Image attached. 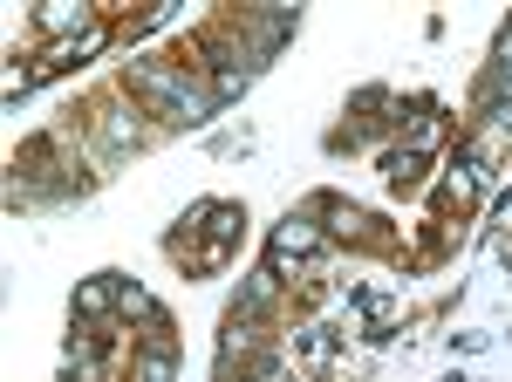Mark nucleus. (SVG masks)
Instances as JSON below:
<instances>
[{"mask_svg":"<svg viewBox=\"0 0 512 382\" xmlns=\"http://www.w3.org/2000/svg\"><path fill=\"white\" fill-rule=\"evenodd\" d=\"M117 321H123V328H130V321H137V328H164V307L151 301V287L123 280V294H117Z\"/></svg>","mask_w":512,"mask_h":382,"instance_id":"39448f33","label":"nucleus"},{"mask_svg":"<svg viewBox=\"0 0 512 382\" xmlns=\"http://www.w3.org/2000/svg\"><path fill=\"white\" fill-rule=\"evenodd\" d=\"M274 301H280V273H274V267L246 273V287H239V314H253V321H260Z\"/></svg>","mask_w":512,"mask_h":382,"instance_id":"0eeeda50","label":"nucleus"},{"mask_svg":"<svg viewBox=\"0 0 512 382\" xmlns=\"http://www.w3.org/2000/svg\"><path fill=\"white\" fill-rule=\"evenodd\" d=\"M103 21V7H89V0H41V14H35V28L48 41H76V35H89Z\"/></svg>","mask_w":512,"mask_h":382,"instance_id":"f03ea898","label":"nucleus"},{"mask_svg":"<svg viewBox=\"0 0 512 382\" xmlns=\"http://www.w3.org/2000/svg\"><path fill=\"white\" fill-rule=\"evenodd\" d=\"M62 382H89V376H62Z\"/></svg>","mask_w":512,"mask_h":382,"instance_id":"1a4fd4ad","label":"nucleus"},{"mask_svg":"<svg viewBox=\"0 0 512 382\" xmlns=\"http://www.w3.org/2000/svg\"><path fill=\"white\" fill-rule=\"evenodd\" d=\"M130 89L144 96V110L158 123H205L219 110L205 69H192V62H130Z\"/></svg>","mask_w":512,"mask_h":382,"instance_id":"f257e3e1","label":"nucleus"},{"mask_svg":"<svg viewBox=\"0 0 512 382\" xmlns=\"http://www.w3.org/2000/svg\"><path fill=\"white\" fill-rule=\"evenodd\" d=\"M383 171H390V185L403 191V185H417V178H424V157H417V151H403V144H396V151L383 157Z\"/></svg>","mask_w":512,"mask_h":382,"instance_id":"6e6552de","label":"nucleus"},{"mask_svg":"<svg viewBox=\"0 0 512 382\" xmlns=\"http://www.w3.org/2000/svg\"><path fill=\"white\" fill-rule=\"evenodd\" d=\"M117 294H123L117 273H96V280H82V287H76V314H82V321H96V328H117Z\"/></svg>","mask_w":512,"mask_h":382,"instance_id":"20e7f679","label":"nucleus"},{"mask_svg":"<svg viewBox=\"0 0 512 382\" xmlns=\"http://www.w3.org/2000/svg\"><path fill=\"white\" fill-rule=\"evenodd\" d=\"M96 130H103V151L117 157V151H137L144 137H151V123H137V110L130 103H103L96 110Z\"/></svg>","mask_w":512,"mask_h":382,"instance_id":"7ed1b4c3","label":"nucleus"},{"mask_svg":"<svg viewBox=\"0 0 512 382\" xmlns=\"http://www.w3.org/2000/svg\"><path fill=\"white\" fill-rule=\"evenodd\" d=\"M321 219H328L335 239H369V226H376V219H369L362 205H349V198H321Z\"/></svg>","mask_w":512,"mask_h":382,"instance_id":"423d86ee","label":"nucleus"}]
</instances>
